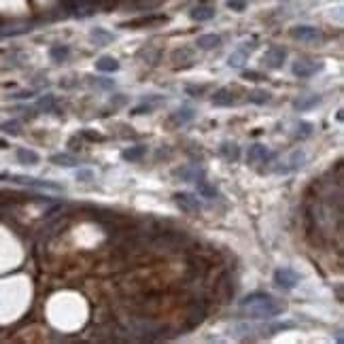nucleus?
Returning <instances> with one entry per match:
<instances>
[{"instance_id": "1", "label": "nucleus", "mask_w": 344, "mask_h": 344, "mask_svg": "<svg viewBox=\"0 0 344 344\" xmlns=\"http://www.w3.org/2000/svg\"><path fill=\"white\" fill-rule=\"evenodd\" d=\"M240 308L247 310L251 319L266 321V319H274V316L283 314L287 310V304L283 300H276V297L270 293L255 291V293H249L240 302Z\"/></svg>"}, {"instance_id": "2", "label": "nucleus", "mask_w": 344, "mask_h": 344, "mask_svg": "<svg viewBox=\"0 0 344 344\" xmlns=\"http://www.w3.org/2000/svg\"><path fill=\"white\" fill-rule=\"evenodd\" d=\"M0 179H7L15 185H26V187H34V189H51V192H64V187L53 183V181H45V179H36V177H26V175H13V172H0Z\"/></svg>"}, {"instance_id": "3", "label": "nucleus", "mask_w": 344, "mask_h": 344, "mask_svg": "<svg viewBox=\"0 0 344 344\" xmlns=\"http://www.w3.org/2000/svg\"><path fill=\"white\" fill-rule=\"evenodd\" d=\"M300 280H302V276L297 274L293 268H278L276 272H274V283H276V287L285 289V291H291V289H295L297 285H300Z\"/></svg>"}, {"instance_id": "4", "label": "nucleus", "mask_w": 344, "mask_h": 344, "mask_svg": "<svg viewBox=\"0 0 344 344\" xmlns=\"http://www.w3.org/2000/svg\"><path fill=\"white\" fill-rule=\"evenodd\" d=\"M321 68H323V64H314V62H308V60H297L293 64V75L300 79H308V77L316 75Z\"/></svg>"}, {"instance_id": "5", "label": "nucleus", "mask_w": 344, "mask_h": 344, "mask_svg": "<svg viewBox=\"0 0 344 344\" xmlns=\"http://www.w3.org/2000/svg\"><path fill=\"white\" fill-rule=\"evenodd\" d=\"M291 36L297 41H306V43H314L321 39V32L312 28V26H295V28H291Z\"/></svg>"}, {"instance_id": "6", "label": "nucleus", "mask_w": 344, "mask_h": 344, "mask_svg": "<svg viewBox=\"0 0 344 344\" xmlns=\"http://www.w3.org/2000/svg\"><path fill=\"white\" fill-rule=\"evenodd\" d=\"M175 202L183 208V211H187V213H198L202 208V204L198 202V198L194 194H185V192L175 194Z\"/></svg>"}, {"instance_id": "7", "label": "nucleus", "mask_w": 344, "mask_h": 344, "mask_svg": "<svg viewBox=\"0 0 344 344\" xmlns=\"http://www.w3.org/2000/svg\"><path fill=\"white\" fill-rule=\"evenodd\" d=\"M285 58H287V51L283 49V47H270L266 53H264V62H266V66H270V68H280L283 66V62H285Z\"/></svg>"}, {"instance_id": "8", "label": "nucleus", "mask_w": 344, "mask_h": 344, "mask_svg": "<svg viewBox=\"0 0 344 344\" xmlns=\"http://www.w3.org/2000/svg\"><path fill=\"white\" fill-rule=\"evenodd\" d=\"M251 49H255V45H253V43H251V45H249V43H244L242 47H238V49L234 51L232 56L228 58V66H230V68H240V66L244 64V62H247L249 51H251Z\"/></svg>"}, {"instance_id": "9", "label": "nucleus", "mask_w": 344, "mask_h": 344, "mask_svg": "<svg viewBox=\"0 0 344 344\" xmlns=\"http://www.w3.org/2000/svg\"><path fill=\"white\" fill-rule=\"evenodd\" d=\"M189 17H192L194 22H208L215 17V7L211 5H198L194 7L192 11H189Z\"/></svg>"}, {"instance_id": "10", "label": "nucleus", "mask_w": 344, "mask_h": 344, "mask_svg": "<svg viewBox=\"0 0 344 344\" xmlns=\"http://www.w3.org/2000/svg\"><path fill=\"white\" fill-rule=\"evenodd\" d=\"M289 327H293V325H291V323H283V325H270V327H261L259 331H261V333H274V331L289 329ZM236 331H240V333H255L257 329H255V327H251V325H238Z\"/></svg>"}, {"instance_id": "11", "label": "nucleus", "mask_w": 344, "mask_h": 344, "mask_svg": "<svg viewBox=\"0 0 344 344\" xmlns=\"http://www.w3.org/2000/svg\"><path fill=\"white\" fill-rule=\"evenodd\" d=\"M213 104H215V106H232V104H234L232 89H228V87L217 89L215 96H213Z\"/></svg>"}, {"instance_id": "12", "label": "nucleus", "mask_w": 344, "mask_h": 344, "mask_svg": "<svg viewBox=\"0 0 344 344\" xmlns=\"http://www.w3.org/2000/svg\"><path fill=\"white\" fill-rule=\"evenodd\" d=\"M196 45L200 49H215L221 45V36L219 34H202V36H198Z\"/></svg>"}, {"instance_id": "13", "label": "nucleus", "mask_w": 344, "mask_h": 344, "mask_svg": "<svg viewBox=\"0 0 344 344\" xmlns=\"http://www.w3.org/2000/svg\"><path fill=\"white\" fill-rule=\"evenodd\" d=\"M144 155H147V147H142V144H138V147H130V149H125L121 153V159L125 161H138L142 159Z\"/></svg>"}, {"instance_id": "14", "label": "nucleus", "mask_w": 344, "mask_h": 344, "mask_svg": "<svg viewBox=\"0 0 344 344\" xmlns=\"http://www.w3.org/2000/svg\"><path fill=\"white\" fill-rule=\"evenodd\" d=\"M219 155L225 157L228 161H236L238 155H240V149H238L234 142H223L221 147H219Z\"/></svg>"}, {"instance_id": "15", "label": "nucleus", "mask_w": 344, "mask_h": 344, "mask_svg": "<svg viewBox=\"0 0 344 344\" xmlns=\"http://www.w3.org/2000/svg\"><path fill=\"white\" fill-rule=\"evenodd\" d=\"M17 159H20L24 166H36L41 157H39V153H34L30 149H17Z\"/></svg>"}, {"instance_id": "16", "label": "nucleus", "mask_w": 344, "mask_h": 344, "mask_svg": "<svg viewBox=\"0 0 344 344\" xmlns=\"http://www.w3.org/2000/svg\"><path fill=\"white\" fill-rule=\"evenodd\" d=\"M96 70H100V72H115V70H119V62H117L115 58L111 56H104L96 62Z\"/></svg>"}, {"instance_id": "17", "label": "nucleus", "mask_w": 344, "mask_h": 344, "mask_svg": "<svg viewBox=\"0 0 344 344\" xmlns=\"http://www.w3.org/2000/svg\"><path fill=\"white\" fill-rule=\"evenodd\" d=\"M266 155H268V147H266V144H253V147L249 149V153H247V161H249V164H255V161L264 159Z\"/></svg>"}, {"instance_id": "18", "label": "nucleus", "mask_w": 344, "mask_h": 344, "mask_svg": "<svg viewBox=\"0 0 344 344\" xmlns=\"http://www.w3.org/2000/svg\"><path fill=\"white\" fill-rule=\"evenodd\" d=\"M51 164L64 166V168H72V166L79 164V159L75 155H68V153H58V155H51Z\"/></svg>"}, {"instance_id": "19", "label": "nucleus", "mask_w": 344, "mask_h": 344, "mask_svg": "<svg viewBox=\"0 0 344 344\" xmlns=\"http://www.w3.org/2000/svg\"><path fill=\"white\" fill-rule=\"evenodd\" d=\"M92 39L96 41V45H108V43L115 41V34L104 30V28H94L92 30Z\"/></svg>"}, {"instance_id": "20", "label": "nucleus", "mask_w": 344, "mask_h": 344, "mask_svg": "<svg viewBox=\"0 0 344 344\" xmlns=\"http://www.w3.org/2000/svg\"><path fill=\"white\" fill-rule=\"evenodd\" d=\"M196 187H198V194H200L202 198H208V200H213V198L217 196V189L213 185H208L202 177L196 179Z\"/></svg>"}, {"instance_id": "21", "label": "nucleus", "mask_w": 344, "mask_h": 344, "mask_svg": "<svg viewBox=\"0 0 344 344\" xmlns=\"http://www.w3.org/2000/svg\"><path fill=\"white\" fill-rule=\"evenodd\" d=\"M68 56H70V49L66 47V45H53V47L49 49V58L53 62H64Z\"/></svg>"}, {"instance_id": "22", "label": "nucleus", "mask_w": 344, "mask_h": 344, "mask_svg": "<svg viewBox=\"0 0 344 344\" xmlns=\"http://www.w3.org/2000/svg\"><path fill=\"white\" fill-rule=\"evenodd\" d=\"M321 102V96H310V98H300V100L293 102V108L295 111H308V108L316 106Z\"/></svg>"}, {"instance_id": "23", "label": "nucleus", "mask_w": 344, "mask_h": 344, "mask_svg": "<svg viewBox=\"0 0 344 344\" xmlns=\"http://www.w3.org/2000/svg\"><path fill=\"white\" fill-rule=\"evenodd\" d=\"M304 161H306V155H304V151H295L291 159H289V166L285 168H278L280 172H289V170H297V168H302L304 166Z\"/></svg>"}, {"instance_id": "24", "label": "nucleus", "mask_w": 344, "mask_h": 344, "mask_svg": "<svg viewBox=\"0 0 344 344\" xmlns=\"http://www.w3.org/2000/svg\"><path fill=\"white\" fill-rule=\"evenodd\" d=\"M194 117H196L194 108H179V111L172 115V121L179 123V125H183V123H187V121H192Z\"/></svg>"}, {"instance_id": "25", "label": "nucleus", "mask_w": 344, "mask_h": 344, "mask_svg": "<svg viewBox=\"0 0 344 344\" xmlns=\"http://www.w3.org/2000/svg\"><path fill=\"white\" fill-rule=\"evenodd\" d=\"M0 132L9 134V136H17V134L22 132V125H20V121H5L0 125Z\"/></svg>"}, {"instance_id": "26", "label": "nucleus", "mask_w": 344, "mask_h": 344, "mask_svg": "<svg viewBox=\"0 0 344 344\" xmlns=\"http://www.w3.org/2000/svg\"><path fill=\"white\" fill-rule=\"evenodd\" d=\"M268 100H270V94L264 92V89H255V92L249 94V102L253 104H266Z\"/></svg>"}, {"instance_id": "27", "label": "nucleus", "mask_w": 344, "mask_h": 344, "mask_svg": "<svg viewBox=\"0 0 344 344\" xmlns=\"http://www.w3.org/2000/svg\"><path fill=\"white\" fill-rule=\"evenodd\" d=\"M179 177L181 179H185V181H196V179H200L202 177V170L200 168H183V170H179Z\"/></svg>"}, {"instance_id": "28", "label": "nucleus", "mask_w": 344, "mask_h": 344, "mask_svg": "<svg viewBox=\"0 0 344 344\" xmlns=\"http://www.w3.org/2000/svg\"><path fill=\"white\" fill-rule=\"evenodd\" d=\"M310 134H312V123H308V121H300V123H297V132H295V138L304 140V138H308Z\"/></svg>"}, {"instance_id": "29", "label": "nucleus", "mask_w": 344, "mask_h": 344, "mask_svg": "<svg viewBox=\"0 0 344 344\" xmlns=\"http://www.w3.org/2000/svg\"><path fill=\"white\" fill-rule=\"evenodd\" d=\"M39 108H43L45 113H49V111H56V98H53L51 94L43 96L41 100H39Z\"/></svg>"}, {"instance_id": "30", "label": "nucleus", "mask_w": 344, "mask_h": 344, "mask_svg": "<svg viewBox=\"0 0 344 344\" xmlns=\"http://www.w3.org/2000/svg\"><path fill=\"white\" fill-rule=\"evenodd\" d=\"M228 7L232 9V11L240 13V11H244V9H247V0H228Z\"/></svg>"}, {"instance_id": "31", "label": "nucleus", "mask_w": 344, "mask_h": 344, "mask_svg": "<svg viewBox=\"0 0 344 344\" xmlns=\"http://www.w3.org/2000/svg\"><path fill=\"white\" fill-rule=\"evenodd\" d=\"M92 83L96 85V87H100V89H111L115 83H113V79H94Z\"/></svg>"}, {"instance_id": "32", "label": "nucleus", "mask_w": 344, "mask_h": 344, "mask_svg": "<svg viewBox=\"0 0 344 344\" xmlns=\"http://www.w3.org/2000/svg\"><path fill=\"white\" fill-rule=\"evenodd\" d=\"M92 179H94L92 170H79L77 172V181H92Z\"/></svg>"}, {"instance_id": "33", "label": "nucleus", "mask_w": 344, "mask_h": 344, "mask_svg": "<svg viewBox=\"0 0 344 344\" xmlns=\"http://www.w3.org/2000/svg\"><path fill=\"white\" fill-rule=\"evenodd\" d=\"M153 111V106L151 104H142V106H136L132 111V115H144V113H151Z\"/></svg>"}, {"instance_id": "34", "label": "nucleus", "mask_w": 344, "mask_h": 344, "mask_svg": "<svg viewBox=\"0 0 344 344\" xmlns=\"http://www.w3.org/2000/svg\"><path fill=\"white\" fill-rule=\"evenodd\" d=\"M32 96H34V92H17L11 98L13 100H28V98H32Z\"/></svg>"}, {"instance_id": "35", "label": "nucleus", "mask_w": 344, "mask_h": 344, "mask_svg": "<svg viewBox=\"0 0 344 344\" xmlns=\"http://www.w3.org/2000/svg\"><path fill=\"white\" fill-rule=\"evenodd\" d=\"M244 79H253V81H259V79H261V75H259V72H255V70H247V72H244Z\"/></svg>"}]
</instances>
